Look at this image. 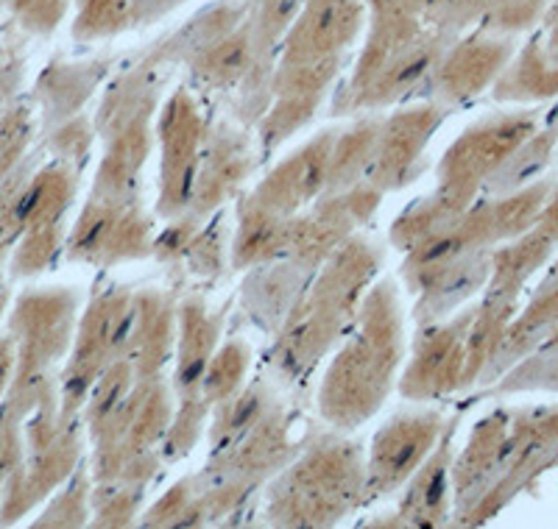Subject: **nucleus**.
Instances as JSON below:
<instances>
[{
  "label": "nucleus",
  "mask_w": 558,
  "mask_h": 529,
  "mask_svg": "<svg viewBox=\"0 0 558 529\" xmlns=\"http://www.w3.org/2000/svg\"><path fill=\"white\" fill-rule=\"evenodd\" d=\"M400 357V318L391 287H380L372 296L366 327L338 354L327 384H324V416L338 427H352L380 407L388 393V379Z\"/></svg>",
  "instance_id": "nucleus-1"
},
{
  "label": "nucleus",
  "mask_w": 558,
  "mask_h": 529,
  "mask_svg": "<svg viewBox=\"0 0 558 529\" xmlns=\"http://www.w3.org/2000/svg\"><path fill=\"white\" fill-rule=\"evenodd\" d=\"M441 432H445V427H441V418L436 413L393 418L375 441L366 479L368 491L380 496V493L402 485L413 473V468L425 460V454L433 452V443Z\"/></svg>",
  "instance_id": "nucleus-2"
}]
</instances>
